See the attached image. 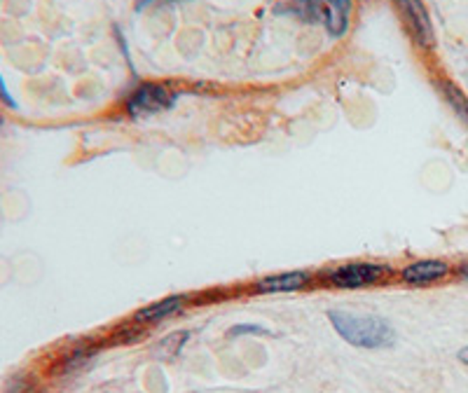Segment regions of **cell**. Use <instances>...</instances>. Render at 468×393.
<instances>
[{
	"label": "cell",
	"instance_id": "cell-14",
	"mask_svg": "<svg viewBox=\"0 0 468 393\" xmlns=\"http://www.w3.org/2000/svg\"><path fill=\"white\" fill-rule=\"evenodd\" d=\"M457 358L462 360L463 366H468V347H463V349L459 351V354H457Z\"/></svg>",
	"mask_w": 468,
	"mask_h": 393
},
{
	"label": "cell",
	"instance_id": "cell-8",
	"mask_svg": "<svg viewBox=\"0 0 468 393\" xmlns=\"http://www.w3.org/2000/svg\"><path fill=\"white\" fill-rule=\"evenodd\" d=\"M351 7H354V0H326V26L332 38H340L347 33Z\"/></svg>",
	"mask_w": 468,
	"mask_h": 393
},
{
	"label": "cell",
	"instance_id": "cell-1",
	"mask_svg": "<svg viewBox=\"0 0 468 393\" xmlns=\"http://www.w3.org/2000/svg\"><path fill=\"white\" fill-rule=\"evenodd\" d=\"M335 333L349 344L361 347V349H384L396 342V333L384 318L380 317H359V314H349V311H331L328 314Z\"/></svg>",
	"mask_w": 468,
	"mask_h": 393
},
{
	"label": "cell",
	"instance_id": "cell-5",
	"mask_svg": "<svg viewBox=\"0 0 468 393\" xmlns=\"http://www.w3.org/2000/svg\"><path fill=\"white\" fill-rule=\"evenodd\" d=\"M450 274L447 262L443 260H417L401 272V278L410 286H429L436 284Z\"/></svg>",
	"mask_w": 468,
	"mask_h": 393
},
{
	"label": "cell",
	"instance_id": "cell-7",
	"mask_svg": "<svg viewBox=\"0 0 468 393\" xmlns=\"http://www.w3.org/2000/svg\"><path fill=\"white\" fill-rule=\"evenodd\" d=\"M183 302H186L183 295H169V297H164V300L153 302V305H148V307H143V309H138L137 314H134V321L159 323V321H164V318H169V317H174V314H178V311L183 309Z\"/></svg>",
	"mask_w": 468,
	"mask_h": 393
},
{
	"label": "cell",
	"instance_id": "cell-15",
	"mask_svg": "<svg viewBox=\"0 0 468 393\" xmlns=\"http://www.w3.org/2000/svg\"><path fill=\"white\" fill-rule=\"evenodd\" d=\"M462 277H463V278H468V262H466V265H463V267H462Z\"/></svg>",
	"mask_w": 468,
	"mask_h": 393
},
{
	"label": "cell",
	"instance_id": "cell-4",
	"mask_svg": "<svg viewBox=\"0 0 468 393\" xmlns=\"http://www.w3.org/2000/svg\"><path fill=\"white\" fill-rule=\"evenodd\" d=\"M396 7L414 43L422 49L436 47V31H433V22H431L424 3L422 0H396Z\"/></svg>",
	"mask_w": 468,
	"mask_h": 393
},
{
	"label": "cell",
	"instance_id": "cell-11",
	"mask_svg": "<svg viewBox=\"0 0 468 393\" xmlns=\"http://www.w3.org/2000/svg\"><path fill=\"white\" fill-rule=\"evenodd\" d=\"M190 335L192 333H188V330H183V333L169 335V338L159 342V351H162V354H167V356H176L180 351V347H183V344L190 339Z\"/></svg>",
	"mask_w": 468,
	"mask_h": 393
},
{
	"label": "cell",
	"instance_id": "cell-2",
	"mask_svg": "<svg viewBox=\"0 0 468 393\" xmlns=\"http://www.w3.org/2000/svg\"><path fill=\"white\" fill-rule=\"evenodd\" d=\"M176 104V92L164 82H146L137 92L127 98V113L134 120H141L148 115L162 113Z\"/></svg>",
	"mask_w": 468,
	"mask_h": 393
},
{
	"label": "cell",
	"instance_id": "cell-13",
	"mask_svg": "<svg viewBox=\"0 0 468 393\" xmlns=\"http://www.w3.org/2000/svg\"><path fill=\"white\" fill-rule=\"evenodd\" d=\"M0 98H3V101H5L10 108H16V101L12 98V94L7 92V85H5V80H3V76H0Z\"/></svg>",
	"mask_w": 468,
	"mask_h": 393
},
{
	"label": "cell",
	"instance_id": "cell-12",
	"mask_svg": "<svg viewBox=\"0 0 468 393\" xmlns=\"http://www.w3.org/2000/svg\"><path fill=\"white\" fill-rule=\"evenodd\" d=\"M244 333H253V335H265L267 330L265 328H260V326H237V328H232V338H237V335H244Z\"/></svg>",
	"mask_w": 468,
	"mask_h": 393
},
{
	"label": "cell",
	"instance_id": "cell-10",
	"mask_svg": "<svg viewBox=\"0 0 468 393\" xmlns=\"http://www.w3.org/2000/svg\"><path fill=\"white\" fill-rule=\"evenodd\" d=\"M438 89H441V94L445 96V101L450 104V108L454 110V115H457L459 120L466 122L468 125V96L462 92V89L454 85V82L450 80H441L438 82Z\"/></svg>",
	"mask_w": 468,
	"mask_h": 393
},
{
	"label": "cell",
	"instance_id": "cell-6",
	"mask_svg": "<svg viewBox=\"0 0 468 393\" xmlns=\"http://www.w3.org/2000/svg\"><path fill=\"white\" fill-rule=\"evenodd\" d=\"M310 284V274L307 272H283L274 277H265L258 281L260 293H295V290L305 288Z\"/></svg>",
	"mask_w": 468,
	"mask_h": 393
},
{
	"label": "cell",
	"instance_id": "cell-3",
	"mask_svg": "<svg viewBox=\"0 0 468 393\" xmlns=\"http://www.w3.org/2000/svg\"><path fill=\"white\" fill-rule=\"evenodd\" d=\"M389 267L377 265V262H349V265H340V267L328 272V281L335 288H365L387 277Z\"/></svg>",
	"mask_w": 468,
	"mask_h": 393
},
{
	"label": "cell",
	"instance_id": "cell-9",
	"mask_svg": "<svg viewBox=\"0 0 468 393\" xmlns=\"http://www.w3.org/2000/svg\"><path fill=\"white\" fill-rule=\"evenodd\" d=\"M289 12L305 19L307 24H326V0H293L289 5Z\"/></svg>",
	"mask_w": 468,
	"mask_h": 393
}]
</instances>
